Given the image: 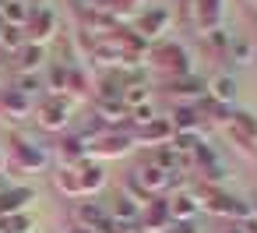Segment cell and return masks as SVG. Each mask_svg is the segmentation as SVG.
Masks as SVG:
<instances>
[{"label": "cell", "mask_w": 257, "mask_h": 233, "mask_svg": "<svg viewBox=\"0 0 257 233\" xmlns=\"http://www.w3.org/2000/svg\"><path fill=\"white\" fill-rule=\"evenodd\" d=\"M159 74H166V78H180V74H190V53H187V46H180V43H166V39H159V43H152L148 46V57H145Z\"/></svg>", "instance_id": "6da1fadb"}, {"label": "cell", "mask_w": 257, "mask_h": 233, "mask_svg": "<svg viewBox=\"0 0 257 233\" xmlns=\"http://www.w3.org/2000/svg\"><path fill=\"white\" fill-rule=\"evenodd\" d=\"M134 131H102L95 134L92 141H85V159L92 163H102V159H120L134 148Z\"/></svg>", "instance_id": "7a4b0ae2"}, {"label": "cell", "mask_w": 257, "mask_h": 233, "mask_svg": "<svg viewBox=\"0 0 257 233\" xmlns=\"http://www.w3.org/2000/svg\"><path fill=\"white\" fill-rule=\"evenodd\" d=\"M11 166L18 170V173H43L46 166H50V152L43 148V145H36V141H29V138H22V134H11Z\"/></svg>", "instance_id": "3957f363"}, {"label": "cell", "mask_w": 257, "mask_h": 233, "mask_svg": "<svg viewBox=\"0 0 257 233\" xmlns=\"http://www.w3.org/2000/svg\"><path fill=\"white\" fill-rule=\"evenodd\" d=\"M25 43H32V46H50V39L57 36V15H53V8L50 4H32L29 8V22H25Z\"/></svg>", "instance_id": "277c9868"}, {"label": "cell", "mask_w": 257, "mask_h": 233, "mask_svg": "<svg viewBox=\"0 0 257 233\" xmlns=\"http://www.w3.org/2000/svg\"><path fill=\"white\" fill-rule=\"evenodd\" d=\"M71 110H74V99L71 96H50V99H43L32 110V117H36V124L43 131H64L71 124Z\"/></svg>", "instance_id": "5b68a950"}, {"label": "cell", "mask_w": 257, "mask_h": 233, "mask_svg": "<svg viewBox=\"0 0 257 233\" xmlns=\"http://www.w3.org/2000/svg\"><path fill=\"white\" fill-rule=\"evenodd\" d=\"M131 29H134L145 43H159L162 32H169V8H148V11H141Z\"/></svg>", "instance_id": "8992f818"}, {"label": "cell", "mask_w": 257, "mask_h": 233, "mask_svg": "<svg viewBox=\"0 0 257 233\" xmlns=\"http://www.w3.org/2000/svg\"><path fill=\"white\" fill-rule=\"evenodd\" d=\"M169 222H173V219H169V198H166V194H159V198H152V201L141 208L138 233H162Z\"/></svg>", "instance_id": "52a82bcc"}, {"label": "cell", "mask_w": 257, "mask_h": 233, "mask_svg": "<svg viewBox=\"0 0 257 233\" xmlns=\"http://www.w3.org/2000/svg\"><path fill=\"white\" fill-rule=\"evenodd\" d=\"M166 92L176 96L180 103H197V99L208 96V82L190 71V74H180V78H166Z\"/></svg>", "instance_id": "ba28073f"}, {"label": "cell", "mask_w": 257, "mask_h": 233, "mask_svg": "<svg viewBox=\"0 0 257 233\" xmlns=\"http://www.w3.org/2000/svg\"><path fill=\"white\" fill-rule=\"evenodd\" d=\"M131 177L138 180V187H141L148 198H159V194H166V191H169V173H166V170H159L152 159H145Z\"/></svg>", "instance_id": "9c48e42d"}, {"label": "cell", "mask_w": 257, "mask_h": 233, "mask_svg": "<svg viewBox=\"0 0 257 233\" xmlns=\"http://www.w3.org/2000/svg\"><path fill=\"white\" fill-rule=\"evenodd\" d=\"M95 117L106 131H120V124L131 120V110L123 106L120 96H106V99H95Z\"/></svg>", "instance_id": "30bf717a"}, {"label": "cell", "mask_w": 257, "mask_h": 233, "mask_svg": "<svg viewBox=\"0 0 257 233\" xmlns=\"http://www.w3.org/2000/svg\"><path fill=\"white\" fill-rule=\"evenodd\" d=\"M173 124H169V117H155L152 124H145V127H134V141H141L145 148H159V145H169L173 141Z\"/></svg>", "instance_id": "8fae6325"}, {"label": "cell", "mask_w": 257, "mask_h": 233, "mask_svg": "<svg viewBox=\"0 0 257 233\" xmlns=\"http://www.w3.org/2000/svg\"><path fill=\"white\" fill-rule=\"evenodd\" d=\"M197 212H201L197 194H190V191H173L169 194V219L173 222H197Z\"/></svg>", "instance_id": "7c38bea8"}, {"label": "cell", "mask_w": 257, "mask_h": 233, "mask_svg": "<svg viewBox=\"0 0 257 233\" xmlns=\"http://www.w3.org/2000/svg\"><path fill=\"white\" fill-rule=\"evenodd\" d=\"M53 184H57V191H60L64 198H74V201L88 198V194H85V180H81V170H78V166H57Z\"/></svg>", "instance_id": "4fadbf2b"}, {"label": "cell", "mask_w": 257, "mask_h": 233, "mask_svg": "<svg viewBox=\"0 0 257 233\" xmlns=\"http://www.w3.org/2000/svg\"><path fill=\"white\" fill-rule=\"evenodd\" d=\"M29 96H22L15 85L11 89H0V117H8V120H29Z\"/></svg>", "instance_id": "5bb4252c"}, {"label": "cell", "mask_w": 257, "mask_h": 233, "mask_svg": "<svg viewBox=\"0 0 257 233\" xmlns=\"http://www.w3.org/2000/svg\"><path fill=\"white\" fill-rule=\"evenodd\" d=\"M194 18L201 36L211 29H222V0H194Z\"/></svg>", "instance_id": "9a60e30c"}, {"label": "cell", "mask_w": 257, "mask_h": 233, "mask_svg": "<svg viewBox=\"0 0 257 233\" xmlns=\"http://www.w3.org/2000/svg\"><path fill=\"white\" fill-rule=\"evenodd\" d=\"M36 201L32 187H4L0 191V215H11V212H25Z\"/></svg>", "instance_id": "2e32d148"}, {"label": "cell", "mask_w": 257, "mask_h": 233, "mask_svg": "<svg viewBox=\"0 0 257 233\" xmlns=\"http://www.w3.org/2000/svg\"><path fill=\"white\" fill-rule=\"evenodd\" d=\"M120 99H123V106H127V110H138V106H148V103H152V85H148L145 78H138V74H131V82H127V89L120 92Z\"/></svg>", "instance_id": "e0dca14e"}, {"label": "cell", "mask_w": 257, "mask_h": 233, "mask_svg": "<svg viewBox=\"0 0 257 233\" xmlns=\"http://www.w3.org/2000/svg\"><path fill=\"white\" fill-rule=\"evenodd\" d=\"M169 124H173V131H176V134H190V131H197L201 113H197V106H194V103H176V110L169 113Z\"/></svg>", "instance_id": "ac0fdd59"}, {"label": "cell", "mask_w": 257, "mask_h": 233, "mask_svg": "<svg viewBox=\"0 0 257 233\" xmlns=\"http://www.w3.org/2000/svg\"><path fill=\"white\" fill-rule=\"evenodd\" d=\"M43 60H46V46H32V43H25V46L15 53V67H18V74H36V71L43 67Z\"/></svg>", "instance_id": "d6986e66"}, {"label": "cell", "mask_w": 257, "mask_h": 233, "mask_svg": "<svg viewBox=\"0 0 257 233\" xmlns=\"http://www.w3.org/2000/svg\"><path fill=\"white\" fill-rule=\"evenodd\" d=\"M208 99H215L222 106H232V99H236V78L232 74H215L208 82Z\"/></svg>", "instance_id": "ffe728a7"}, {"label": "cell", "mask_w": 257, "mask_h": 233, "mask_svg": "<svg viewBox=\"0 0 257 233\" xmlns=\"http://www.w3.org/2000/svg\"><path fill=\"white\" fill-rule=\"evenodd\" d=\"M0 18H4V25H11V29H25V22H29V4H25V0H4Z\"/></svg>", "instance_id": "44dd1931"}, {"label": "cell", "mask_w": 257, "mask_h": 233, "mask_svg": "<svg viewBox=\"0 0 257 233\" xmlns=\"http://www.w3.org/2000/svg\"><path fill=\"white\" fill-rule=\"evenodd\" d=\"M229 131H236V134L257 141V117L246 113V110H232V117H229Z\"/></svg>", "instance_id": "7402d4cb"}, {"label": "cell", "mask_w": 257, "mask_h": 233, "mask_svg": "<svg viewBox=\"0 0 257 233\" xmlns=\"http://www.w3.org/2000/svg\"><path fill=\"white\" fill-rule=\"evenodd\" d=\"M36 219L29 212H11V215H0V233H32Z\"/></svg>", "instance_id": "603a6c76"}, {"label": "cell", "mask_w": 257, "mask_h": 233, "mask_svg": "<svg viewBox=\"0 0 257 233\" xmlns=\"http://www.w3.org/2000/svg\"><path fill=\"white\" fill-rule=\"evenodd\" d=\"M60 166H78L81 159H85V141L78 138V134H71V138H64L60 141Z\"/></svg>", "instance_id": "cb8c5ba5"}, {"label": "cell", "mask_w": 257, "mask_h": 233, "mask_svg": "<svg viewBox=\"0 0 257 233\" xmlns=\"http://www.w3.org/2000/svg\"><path fill=\"white\" fill-rule=\"evenodd\" d=\"M229 43H232V36H229L225 29H211V32H204V46H208L215 57H225V53H229Z\"/></svg>", "instance_id": "d4e9b609"}, {"label": "cell", "mask_w": 257, "mask_h": 233, "mask_svg": "<svg viewBox=\"0 0 257 233\" xmlns=\"http://www.w3.org/2000/svg\"><path fill=\"white\" fill-rule=\"evenodd\" d=\"M67 78H71V64H53L50 67V89H53V96H67Z\"/></svg>", "instance_id": "484cf974"}, {"label": "cell", "mask_w": 257, "mask_h": 233, "mask_svg": "<svg viewBox=\"0 0 257 233\" xmlns=\"http://www.w3.org/2000/svg\"><path fill=\"white\" fill-rule=\"evenodd\" d=\"M225 57H229V60H236L239 67H246V64H253V46H250V43H243V39H232Z\"/></svg>", "instance_id": "4316f807"}, {"label": "cell", "mask_w": 257, "mask_h": 233, "mask_svg": "<svg viewBox=\"0 0 257 233\" xmlns=\"http://www.w3.org/2000/svg\"><path fill=\"white\" fill-rule=\"evenodd\" d=\"M22 46H25V32H22V29H11V25H8L4 32H0V50H8V53H18Z\"/></svg>", "instance_id": "83f0119b"}, {"label": "cell", "mask_w": 257, "mask_h": 233, "mask_svg": "<svg viewBox=\"0 0 257 233\" xmlns=\"http://www.w3.org/2000/svg\"><path fill=\"white\" fill-rule=\"evenodd\" d=\"M15 89H18L22 96H29V99H32V96L43 89V82H39V74H18V78H15Z\"/></svg>", "instance_id": "f1b7e54d"}, {"label": "cell", "mask_w": 257, "mask_h": 233, "mask_svg": "<svg viewBox=\"0 0 257 233\" xmlns=\"http://www.w3.org/2000/svg\"><path fill=\"white\" fill-rule=\"evenodd\" d=\"M85 89H88V82H85L81 67H74V64H71V78H67V96H71V99H78V96H85Z\"/></svg>", "instance_id": "f546056e"}, {"label": "cell", "mask_w": 257, "mask_h": 233, "mask_svg": "<svg viewBox=\"0 0 257 233\" xmlns=\"http://www.w3.org/2000/svg\"><path fill=\"white\" fill-rule=\"evenodd\" d=\"M152 120H155V106H152V103L131 110V124H134V127H145V124H152Z\"/></svg>", "instance_id": "4dcf8cb0"}, {"label": "cell", "mask_w": 257, "mask_h": 233, "mask_svg": "<svg viewBox=\"0 0 257 233\" xmlns=\"http://www.w3.org/2000/svg\"><path fill=\"white\" fill-rule=\"evenodd\" d=\"M67 233H99V229H88V226H78V222H74V226H71Z\"/></svg>", "instance_id": "1f68e13d"}, {"label": "cell", "mask_w": 257, "mask_h": 233, "mask_svg": "<svg viewBox=\"0 0 257 233\" xmlns=\"http://www.w3.org/2000/svg\"><path fill=\"white\" fill-rule=\"evenodd\" d=\"M222 233H243V226H239V222H229V226H225Z\"/></svg>", "instance_id": "d6a6232c"}, {"label": "cell", "mask_w": 257, "mask_h": 233, "mask_svg": "<svg viewBox=\"0 0 257 233\" xmlns=\"http://www.w3.org/2000/svg\"><path fill=\"white\" fill-rule=\"evenodd\" d=\"M4 166H8V156H4V152H0V170H4Z\"/></svg>", "instance_id": "836d02e7"}, {"label": "cell", "mask_w": 257, "mask_h": 233, "mask_svg": "<svg viewBox=\"0 0 257 233\" xmlns=\"http://www.w3.org/2000/svg\"><path fill=\"white\" fill-rule=\"evenodd\" d=\"M123 4H141V0H123Z\"/></svg>", "instance_id": "e575fe53"}, {"label": "cell", "mask_w": 257, "mask_h": 233, "mask_svg": "<svg viewBox=\"0 0 257 233\" xmlns=\"http://www.w3.org/2000/svg\"><path fill=\"white\" fill-rule=\"evenodd\" d=\"M4 29H8V25H4V18H0V32H4Z\"/></svg>", "instance_id": "d590c367"}, {"label": "cell", "mask_w": 257, "mask_h": 233, "mask_svg": "<svg viewBox=\"0 0 257 233\" xmlns=\"http://www.w3.org/2000/svg\"><path fill=\"white\" fill-rule=\"evenodd\" d=\"M0 8H4V0H0Z\"/></svg>", "instance_id": "8d00e7d4"}, {"label": "cell", "mask_w": 257, "mask_h": 233, "mask_svg": "<svg viewBox=\"0 0 257 233\" xmlns=\"http://www.w3.org/2000/svg\"><path fill=\"white\" fill-rule=\"evenodd\" d=\"M0 53H4V50H0Z\"/></svg>", "instance_id": "74e56055"}]
</instances>
